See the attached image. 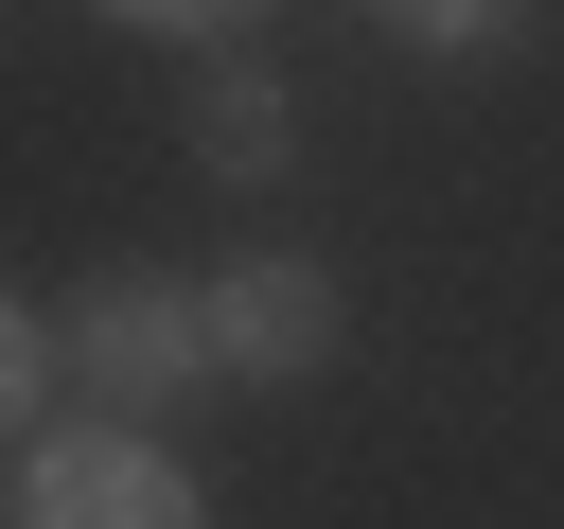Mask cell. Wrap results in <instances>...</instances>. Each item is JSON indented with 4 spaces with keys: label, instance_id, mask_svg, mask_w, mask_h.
Returning <instances> with one entry per match:
<instances>
[{
    "label": "cell",
    "instance_id": "52a82bcc",
    "mask_svg": "<svg viewBox=\"0 0 564 529\" xmlns=\"http://www.w3.org/2000/svg\"><path fill=\"white\" fill-rule=\"evenodd\" d=\"M106 18H141V35H194V53H247V18H264V0H106Z\"/></svg>",
    "mask_w": 564,
    "mask_h": 529
},
{
    "label": "cell",
    "instance_id": "3957f363",
    "mask_svg": "<svg viewBox=\"0 0 564 529\" xmlns=\"http://www.w3.org/2000/svg\"><path fill=\"white\" fill-rule=\"evenodd\" d=\"M194 317H212V370H247V388H300V370H335V282H317L300 247H247V264H212V282H194Z\"/></svg>",
    "mask_w": 564,
    "mask_h": 529
},
{
    "label": "cell",
    "instance_id": "5b68a950",
    "mask_svg": "<svg viewBox=\"0 0 564 529\" xmlns=\"http://www.w3.org/2000/svg\"><path fill=\"white\" fill-rule=\"evenodd\" d=\"M352 18H370V35H405V53H494L529 0H352Z\"/></svg>",
    "mask_w": 564,
    "mask_h": 529
},
{
    "label": "cell",
    "instance_id": "8992f818",
    "mask_svg": "<svg viewBox=\"0 0 564 529\" xmlns=\"http://www.w3.org/2000/svg\"><path fill=\"white\" fill-rule=\"evenodd\" d=\"M35 388H53V317H18V300H0V441L35 423Z\"/></svg>",
    "mask_w": 564,
    "mask_h": 529
},
{
    "label": "cell",
    "instance_id": "277c9868",
    "mask_svg": "<svg viewBox=\"0 0 564 529\" xmlns=\"http://www.w3.org/2000/svg\"><path fill=\"white\" fill-rule=\"evenodd\" d=\"M194 141H212V176H264V159L300 141V106H282L264 71H212V88H194Z\"/></svg>",
    "mask_w": 564,
    "mask_h": 529
},
{
    "label": "cell",
    "instance_id": "6da1fadb",
    "mask_svg": "<svg viewBox=\"0 0 564 529\" xmlns=\"http://www.w3.org/2000/svg\"><path fill=\"white\" fill-rule=\"evenodd\" d=\"M53 370H70L106 423H159V406L212 370V317H194V282H159V264H106V282L53 317Z\"/></svg>",
    "mask_w": 564,
    "mask_h": 529
},
{
    "label": "cell",
    "instance_id": "7a4b0ae2",
    "mask_svg": "<svg viewBox=\"0 0 564 529\" xmlns=\"http://www.w3.org/2000/svg\"><path fill=\"white\" fill-rule=\"evenodd\" d=\"M0 529H212V511H194V476L141 423H53V441H18Z\"/></svg>",
    "mask_w": 564,
    "mask_h": 529
}]
</instances>
